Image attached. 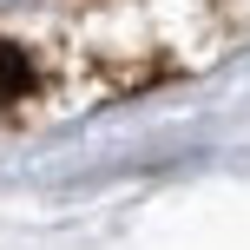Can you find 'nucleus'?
Returning <instances> with one entry per match:
<instances>
[{
	"label": "nucleus",
	"mask_w": 250,
	"mask_h": 250,
	"mask_svg": "<svg viewBox=\"0 0 250 250\" xmlns=\"http://www.w3.org/2000/svg\"><path fill=\"white\" fill-rule=\"evenodd\" d=\"M26 86H33V66H26V53L13 46V40H0V105H13Z\"/></svg>",
	"instance_id": "obj_1"
},
{
	"label": "nucleus",
	"mask_w": 250,
	"mask_h": 250,
	"mask_svg": "<svg viewBox=\"0 0 250 250\" xmlns=\"http://www.w3.org/2000/svg\"><path fill=\"white\" fill-rule=\"evenodd\" d=\"M0 7H13V0H0Z\"/></svg>",
	"instance_id": "obj_2"
}]
</instances>
